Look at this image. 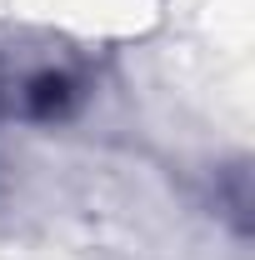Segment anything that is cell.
<instances>
[{"instance_id":"obj_1","label":"cell","mask_w":255,"mask_h":260,"mask_svg":"<svg viewBox=\"0 0 255 260\" xmlns=\"http://www.w3.org/2000/svg\"><path fill=\"white\" fill-rule=\"evenodd\" d=\"M85 95L80 75L70 65H25L20 75H0V110H15L25 120H60Z\"/></svg>"}]
</instances>
